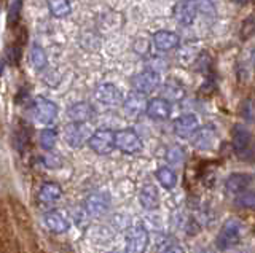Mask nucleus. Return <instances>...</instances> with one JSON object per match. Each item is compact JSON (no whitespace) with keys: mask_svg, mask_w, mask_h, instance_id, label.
I'll return each mask as SVG.
<instances>
[{"mask_svg":"<svg viewBox=\"0 0 255 253\" xmlns=\"http://www.w3.org/2000/svg\"><path fill=\"white\" fill-rule=\"evenodd\" d=\"M94 99L98 104L104 107H117L118 104L123 102V94L115 84L112 83H104L98 86L94 91Z\"/></svg>","mask_w":255,"mask_h":253,"instance_id":"obj_9","label":"nucleus"},{"mask_svg":"<svg viewBox=\"0 0 255 253\" xmlns=\"http://www.w3.org/2000/svg\"><path fill=\"white\" fill-rule=\"evenodd\" d=\"M255 34V14H252V16H249L243 24V29H241V37L244 38H249Z\"/></svg>","mask_w":255,"mask_h":253,"instance_id":"obj_33","label":"nucleus"},{"mask_svg":"<svg viewBox=\"0 0 255 253\" xmlns=\"http://www.w3.org/2000/svg\"><path fill=\"white\" fill-rule=\"evenodd\" d=\"M196 129H198V118L195 115H183L177 118L174 123V131L182 139L191 137Z\"/></svg>","mask_w":255,"mask_h":253,"instance_id":"obj_19","label":"nucleus"},{"mask_svg":"<svg viewBox=\"0 0 255 253\" xmlns=\"http://www.w3.org/2000/svg\"><path fill=\"white\" fill-rule=\"evenodd\" d=\"M198 13V6L193 3V0H183V2L177 3L174 8V18L180 26H190L195 21Z\"/></svg>","mask_w":255,"mask_h":253,"instance_id":"obj_12","label":"nucleus"},{"mask_svg":"<svg viewBox=\"0 0 255 253\" xmlns=\"http://www.w3.org/2000/svg\"><path fill=\"white\" fill-rule=\"evenodd\" d=\"M156 178L166 189H172L175 183H177V175H175L174 170L169 168H159L156 170Z\"/></svg>","mask_w":255,"mask_h":253,"instance_id":"obj_25","label":"nucleus"},{"mask_svg":"<svg viewBox=\"0 0 255 253\" xmlns=\"http://www.w3.org/2000/svg\"><path fill=\"white\" fill-rule=\"evenodd\" d=\"M163 253H185V252H183V249L179 247V245H171V247H167Z\"/></svg>","mask_w":255,"mask_h":253,"instance_id":"obj_34","label":"nucleus"},{"mask_svg":"<svg viewBox=\"0 0 255 253\" xmlns=\"http://www.w3.org/2000/svg\"><path fill=\"white\" fill-rule=\"evenodd\" d=\"M167 161H169L171 164H180L183 161V158H185V155H183V150L179 148V147H172L167 150Z\"/></svg>","mask_w":255,"mask_h":253,"instance_id":"obj_32","label":"nucleus"},{"mask_svg":"<svg viewBox=\"0 0 255 253\" xmlns=\"http://www.w3.org/2000/svg\"><path fill=\"white\" fill-rule=\"evenodd\" d=\"M0 253H21L18 239L2 205H0Z\"/></svg>","mask_w":255,"mask_h":253,"instance_id":"obj_3","label":"nucleus"},{"mask_svg":"<svg viewBox=\"0 0 255 253\" xmlns=\"http://www.w3.org/2000/svg\"><path fill=\"white\" fill-rule=\"evenodd\" d=\"M159 84H161V78L156 70H143V72L132 77V86L134 91L142 94H151L155 92Z\"/></svg>","mask_w":255,"mask_h":253,"instance_id":"obj_8","label":"nucleus"},{"mask_svg":"<svg viewBox=\"0 0 255 253\" xmlns=\"http://www.w3.org/2000/svg\"><path fill=\"white\" fill-rule=\"evenodd\" d=\"M43 223L45 226L50 229L51 233L56 234H61V233H66L69 229V220L66 217V213L61 212V210H51L48 212L46 215L43 217Z\"/></svg>","mask_w":255,"mask_h":253,"instance_id":"obj_15","label":"nucleus"},{"mask_svg":"<svg viewBox=\"0 0 255 253\" xmlns=\"http://www.w3.org/2000/svg\"><path fill=\"white\" fill-rule=\"evenodd\" d=\"M30 64L35 70H43L46 66V53L40 45H34L30 50Z\"/></svg>","mask_w":255,"mask_h":253,"instance_id":"obj_27","label":"nucleus"},{"mask_svg":"<svg viewBox=\"0 0 255 253\" xmlns=\"http://www.w3.org/2000/svg\"><path fill=\"white\" fill-rule=\"evenodd\" d=\"M32 253H46L45 250H42V249H38V247H35L34 250H32Z\"/></svg>","mask_w":255,"mask_h":253,"instance_id":"obj_35","label":"nucleus"},{"mask_svg":"<svg viewBox=\"0 0 255 253\" xmlns=\"http://www.w3.org/2000/svg\"><path fill=\"white\" fill-rule=\"evenodd\" d=\"M11 213H13V218H14L16 229L19 231L22 241L26 242V245L32 252L37 247V234H35L34 223H32V218L29 215V212L18 201H11Z\"/></svg>","mask_w":255,"mask_h":253,"instance_id":"obj_1","label":"nucleus"},{"mask_svg":"<svg viewBox=\"0 0 255 253\" xmlns=\"http://www.w3.org/2000/svg\"><path fill=\"white\" fill-rule=\"evenodd\" d=\"M183 94H185V91H183L179 84H172V83L164 84L161 91V96L166 100H180L183 97Z\"/></svg>","mask_w":255,"mask_h":253,"instance_id":"obj_28","label":"nucleus"},{"mask_svg":"<svg viewBox=\"0 0 255 253\" xmlns=\"http://www.w3.org/2000/svg\"><path fill=\"white\" fill-rule=\"evenodd\" d=\"M145 113L153 120H166L171 115V105L166 99H151L147 102Z\"/></svg>","mask_w":255,"mask_h":253,"instance_id":"obj_20","label":"nucleus"},{"mask_svg":"<svg viewBox=\"0 0 255 253\" xmlns=\"http://www.w3.org/2000/svg\"><path fill=\"white\" fill-rule=\"evenodd\" d=\"M91 132L90 128L86 126V123H70L66 126L64 129V139H66L67 145L72 148H78L82 147L85 142L90 139Z\"/></svg>","mask_w":255,"mask_h":253,"instance_id":"obj_10","label":"nucleus"},{"mask_svg":"<svg viewBox=\"0 0 255 253\" xmlns=\"http://www.w3.org/2000/svg\"><path fill=\"white\" fill-rule=\"evenodd\" d=\"M123 107H125V112L131 116L142 115L147 108L145 94L137 92V91H131L126 97H123Z\"/></svg>","mask_w":255,"mask_h":253,"instance_id":"obj_13","label":"nucleus"},{"mask_svg":"<svg viewBox=\"0 0 255 253\" xmlns=\"http://www.w3.org/2000/svg\"><path fill=\"white\" fill-rule=\"evenodd\" d=\"M48 8L54 18H66L72 11L69 0H48Z\"/></svg>","mask_w":255,"mask_h":253,"instance_id":"obj_24","label":"nucleus"},{"mask_svg":"<svg viewBox=\"0 0 255 253\" xmlns=\"http://www.w3.org/2000/svg\"><path fill=\"white\" fill-rule=\"evenodd\" d=\"M115 148L126 155H134L142 150V140L134 129H122L115 132Z\"/></svg>","mask_w":255,"mask_h":253,"instance_id":"obj_7","label":"nucleus"},{"mask_svg":"<svg viewBox=\"0 0 255 253\" xmlns=\"http://www.w3.org/2000/svg\"><path fill=\"white\" fill-rule=\"evenodd\" d=\"M109 196L104 193H93L86 197L85 201V209L91 213V215H99V213H104L109 209Z\"/></svg>","mask_w":255,"mask_h":253,"instance_id":"obj_21","label":"nucleus"},{"mask_svg":"<svg viewBox=\"0 0 255 253\" xmlns=\"http://www.w3.org/2000/svg\"><path fill=\"white\" fill-rule=\"evenodd\" d=\"M140 204H142V207L147 209V210H153V209L158 207L159 196H158L155 185L147 183L140 189Z\"/></svg>","mask_w":255,"mask_h":253,"instance_id":"obj_23","label":"nucleus"},{"mask_svg":"<svg viewBox=\"0 0 255 253\" xmlns=\"http://www.w3.org/2000/svg\"><path fill=\"white\" fill-rule=\"evenodd\" d=\"M2 70H3V61H0V75H2Z\"/></svg>","mask_w":255,"mask_h":253,"instance_id":"obj_37","label":"nucleus"},{"mask_svg":"<svg viewBox=\"0 0 255 253\" xmlns=\"http://www.w3.org/2000/svg\"><path fill=\"white\" fill-rule=\"evenodd\" d=\"M94 113L96 110L90 102H77V104L70 105L67 110L69 118L75 123H88L90 120H93Z\"/></svg>","mask_w":255,"mask_h":253,"instance_id":"obj_17","label":"nucleus"},{"mask_svg":"<svg viewBox=\"0 0 255 253\" xmlns=\"http://www.w3.org/2000/svg\"><path fill=\"white\" fill-rule=\"evenodd\" d=\"M215 142V129L212 126H204V128H198L193 136H191V144L198 150H209L212 148Z\"/></svg>","mask_w":255,"mask_h":253,"instance_id":"obj_16","label":"nucleus"},{"mask_svg":"<svg viewBox=\"0 0 255 253\" xmlns=\"http://www.w3.org/2000/svg\"><path fill=\"white\" fill-rule=\"evenodd\" d=\"M180 43V38L177 34L171 32V30H159L153 35V45L159 51H171L177 48Z\"/></svg>","mask_w":255,"mask_h":253,"instance_id":"obj_18","label":"nucleus"},{"mask_svg":"<svg viewBox=\"0 0 255 253\" xmlns=\"http://www.w3.org/2000/svg\"><path fill=\"white\" fill-rule=\"evenodd\" d=\"M56 140H58V136H56V131L53 129H43L40 132V147L46 152H51L56 145Z\"/></svg>","mask_w":255,"mask_h":253,"instance_id":"obj_29","label":"nucleus"},{"mask_svg":"<svg viewBox=\"0 0 255 253\" xmlns=\"http://www.w3.org/2000/svg\"><path fill=\"white\" fill-rule=\"evenodd\" d=\"M241 236H243V225L235 218L228 220L227 223L222 226L220 233L217 236V247L220 250H228L239 242Z\"/></svg>","mask_w":255,"mask_h":253,"instance_id":"obj_5","label":"nucleus"},{"mask_svg":"<svg viewBox=\"0 0 255 253\" xmlns=\"http://www.w3.org/2000/svg\"><path fill=\"white\" fill-rule=\"evenodd\" d=\"M32 120L38 124H50L58 116V105L45 97H37L29 108Z\"/></svg>","mask_w":255,"mask_h":253,"instance_id":"obj_4","label":"nucleus"},{"mask_svg":"<svg viewBox=\"0 0 255 253\" xmlns=\"http://www.w3.org/2000/svg\"><path fill=\"white\" fill-rule=\"evenodd\" d=\"M233 148L241 160H255V142L249 129L238 124L233 128Z\"/></svg>","mask_w":255,"mask_h":253,"instance_id":"obj_2","label":"nucleus"},{"mask_svg":"<svg viewBox=\"0 0 255 253\" xmlns=\"http://www.w3.org/2000/svg\"><path fill=\"white\" fill-rule=\"evenodd\" d=\"M88 145L98 155H109L115 150V132L110 129H99L88 139Z\"/></svg>","mask_w":255,"mask_h":253,"instance_id":"obj_6","label":"nucleus"},{"mask_svg":"<svg viewBox=\"0 0 255 253\" xmlns=\"http://www.w3.org/2000/svg\"><path fill=\"white\" fill-rule=\"evenodd\" d=\"M21 10H22V0H13L10 5V11H8V26L13 27L18 24L21 18Z\"/></svg>","mask_w":255,"mask_h":253,"instance_id":"obj_30","label":"nucleus"},{"mask_svg":"<svg viewBox=\"0 0 255 253\" xmlns=\"http://www.w3.org/2000/svg\"><path fill=\"white\" fill-rule=\"evenodd\" d=\"M148 245V233L143 226H134L126 237V253H143Z\"/></svg>","mask_w":255,"mask_h":253,"instance_id":"obj_11","label":"nucleus"},{"mask_svg":"<svg viewBox=\"0 0 255 253\" xmlns=\"http://www.w3.org/2000/svg\"><path fill=\"white\" fill-rule=\"evenodd\" d=\"M235 2H236V3H247L249 0H235Z\"/></svg>","mask_w":255,"mask_h":253,"instance_id":"obj_36","label":"nucleus"},{"mask_svg":"<svg viewBox=\"0 0 255 253\" xmlns=\"http://www.w3.org/2000/svg\"><path fill=\"white\" fill-rule=\"evenodd\" d=\"M61 194H62V189L58 183H54V181H46V183H43L38 189L37 201L42 207H48V205H51L58 201Z\"/></svg>","mask_w":255,"mask_h":253,"instance_id":"obj_14","label":"nucleus"},{"mask_svg":"<svg viewBox=\"0 0 255 253\" xmlns=\"http://www.w3.org/2000/svg\"><path fill=\"white\" fill-rule=\"evenodd\" d=\"M236 204L244 209H255V193L254 191H243L236 197Z\"/></svg>","mask_w":255,"mask_h":253,"instance_id":"obj_31","label":"nucleus"},{"mask_svg":"<svg viewBox=\"0 0 255 253\" xmlns=\"http://www.w3.org/2000/svg\"><path fill=\"white\" fill-rule=\"evenodd\" d=\"M251 181H252V177L249 173H231L225 181V188L228 193L239 194L246 191V188L251 185Z\"/></svg>","mask_w":255,"mask_h":253,"instance_id":"obj_22","label":"nucleus"},{"mask_svg":"<svg viewBox=\"0 0 255 253\" xmlns=\"http://www.w3.org/2000/svg\"><path fill=\"white\" fill-rule=\"evenodd\" d=\"M13 145L16 150L24 152L29 145V132L24 126H16L13 131Z\"/></svg>","mask_w":255,"mask_h":253,"instance_id":"obj_26","label":"nucleus"},{"mask_svg":"<svg viewBox=\"0 0 255 253\" xmlns=\"http://www.w3.org/2000/svg\"><path fill=\"white\" fill-rule=\"evenodd\" d=\"M110 253H118V252H110Z\"/></svg>","mask_w":255,"mask_h":253,"instance_id":"obj_38","label":"nucleus"}]
</instances>
